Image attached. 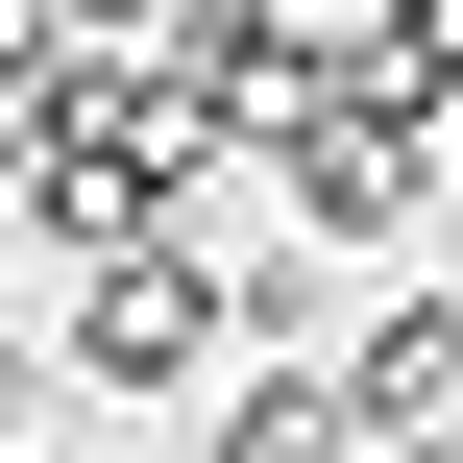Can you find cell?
Instances as JSON below:
<instances>
[{
	"mask_svg": "<svg viewBox=\"0 0 463 463\" xmlns=\"http://www.w3.org/2000/svg\"><path fill=\"white\" fill-rule=\"evenodd\" d=\"M269 195H293L342 269H366V244H415V195H463V122H439V98H391V73L342 49V73L269 122Z\"/></svg>",
	"mask_w": 463,
	"mask_h": 463,
	"instance_id": "obj_2",
	"label": "cell"
},
{
	"mask_svg": "<svg viewBox=\"0 0 463 463\" xmlns=\"http://www.w3.org/2000/svg\"><path fill=\"white\" fill-rule=\"evenodd\" d=\"M49 366L73 342H0V463H49Z\"/></svg>",
	"mask_w": 463,
	"mask_h": 463,
	"instance_id": "obj_8",
	"label": "cell"
},
{
	"mask_svg": "<svg viewBox=\"0 0 463 463\" xmlns=\"http://www.w3.org/2000/svg\"><path fill=\"white\" fill-rule=\"evenodd\" d=\"M220 98L195 73H146V49H73L49 98H0V220L49 244V269H98V244H171L195 195H220Z\"/></svg>",
	"mask_w": 463,
	"mask_h": 463,
	"instance_id": "obj_1",
	"label": "cell"
},
{
	"mask_svg": "<svg viewBox=\"0 0 463 463\" xmlns=\"http://www.w3.org/2000/svg\"><path fill=\"white\" fill-rule=\"evenodd\" d=\"M342 24H366V0H342Z\"/></svg>",
	"mask_w": 463,
	"mask_h": 463,
	"instance_id": "obj_9",
	"label": "cell"
},
{
	"mask_svg": "<svg viewBox=\"0 0 463 463\" xmlns=\"http://www.w3.org/2000/svg\"><path fill=\"white\" fill-rule=\"evenodd\" d=\"M342 391H366V439H463V293H366Z\"/></svg>",
	"mask_w": 463,
	"mask_h": 463,
	"instance_id": "obj_4",
	"label": "cell"
},
{
	"mask_svg": "<svg viewBox=\"0 0 463 463\" xmlns=\"http://www.w3.org/2000/svg\"><path fill=\"white\" fill-rule=\"evenodd\" d=\"M195 463H366V391L269 342V366H220V391H195Z\"/></svg>",
	"mask_w": 463,
	"mask_h": 463,
	"instance_id": "obj_5",
	"label": "cell"
},
{
	"mask_svg": "<svg viewBox=\"0 0 463 463\" xmlns=\"http://www.w3.org/2000/svg\"><path fill=\"white\" fill-rule=\"evenodd\" d=\"M366 73H391V98H439V122H463V0H366Z\"/></svg>",
	"mask_w": 463,
	"mask_h": 463,
	"instance_id": "obj_6",
	"label": "cell"
},
{
	"mask_svg": "<svg viewBox=\"0 0 463 463\" xmlns=\"http://www.w3.org/2000/svg\"><path fill=\"white\" fill-rule=\"evenodd\" d=\"M73 73V0H0V98H49Z\"/></svg>",
	"mask_w": 463,
	"mask_h": 463,
	"instance_id": "obj_7",
	"label": "cell"
},
{
	"mask_svg": "<svg viewBox=\"0 0 463 463\" xmlns=\"http://www.w3.org/2000/svg\"><path fill=\"white\" fill-rule=\"evenodd\" d=\"M49 342H73V391H146V415H171V391H220V366H244V293H220V244L171 220V244H98Z\"/></svg>",
	"mask_w": 463,
	"mask_h": 463,
	"instance_id": "obj_3",
	"label": "cell"
}]
</instances>
